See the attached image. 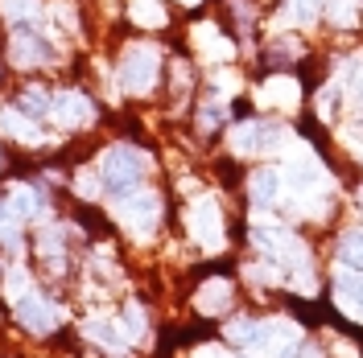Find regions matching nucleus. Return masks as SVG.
<instances>
[{"instance_id":"obj_13","label":"nucleus","mask_w":363,"mask_h":358,"mask_svg":"<svg viewBox=\"0 0 363 358\" xmlns=\"http://www.w3.org/2000/svg\"><path fill=\"white\" fill-rule=\"evenodd\" d=\"M342 264L355 268V272H363V235H355V239L342 243Z\"/></svg>"},{"instance_id":"obj_8","label":"nucleus","mask_w":363,"mask_h":358,"mask_svg":"<svg viewBox=\"0 0 363 358\" xmlns=\"http://www.w3.org/2000/svg\"><path fill=\"white\" fill-rule=\"evenodd\" d=\"M54 115H58L62 124H87L91 108H87L83 95H58V99H54Z\"/></svg>"},{"instance_id":"obj_16","label":"nucleus","mask_w":363,"mask_h":358,"mask_svg":"<svg viewBox=\"0 0 363 358\" xmlns=\"http://www.w3.org/2000/svg\"><path fill=\"white\" fill-rule=\"evenodd\" d=\"M314 13H318L314 0H294V4H289V17H294V21H310Z\"/></svg>"},{"instance_id":"obj_5","label":"nucleus","mask_w":363,"mask_h":358,"mask_svg":"<svg viewBox=\"0 0 363 358\" xmlns=\"http://www.w3.org/2000/svg\"><path fill=\"white\" fill-rule=\"evenodd\" d=\"M13 62L17 67H38V62H54V50L42 33H17L13 37Z\"/></svg>"},{"instance_id":"obj_9","label":"nucleus","mask_w":363,"mask_h":358,"mask_svg":"<svg viewBox=\"0 0 363 358\" xmlns=\"http://www.w3.org/2000/svg\"><path fill=\"white\" fill-rule=\"evenodd\" d=\"M339 305L347 313L363 317V276H342L339 280Z\"/></svg>"},{"instance_id":"obj_6","label":"nucleus","mask_w":363,"mask_h":358,"mask_svg":"<svg viewBox=\"0 0 363 358\" xmlns=\"http://www.w3.org/2000/svg\"><path fill=\"white\" fill-rule=\"evenodd\" d=\"M277 144H281V128H272V124H244L235 132V149L240 153H269Z\"/></svg>"},{"instance_id":"obj_14","label":"nucleus","mask_w":363,"mask_h":358,"mask_svg":"<svg viewBox=\"0 0 363 358\" xmlns=\"http://www.w3.org/2000/svg\"><path fill=\"white\" fill-rule=\"evenodd\" d=\"M17 210H13V202H4L0 206V239H17Z\"/></svg>"},{"instance_id":"obj_12","label":"nucleus","mask_w":363,"mask_h":358,"mask_svg":"<svg viewBox=\"0 0 363 358\" xmlns=\"http://www.w3.org/2000/svg\"><path fill=\"white\" fill-rule=\"evenodd\" d=\"M17 112H29V115H54V99L42 95V91H25V103Z\"/></svg>"},{"instance_id":"obj_2","label":"nucleus","mask_w":363,"mask_h":358,"mask_svg":"<svg viewBox=\"0 0 363 358\" xmlns=\"http://www.w3.org/2000/svg\"><path fill=\"white\" fill-rule=\"evenodd\" d=\"M120 79H124L128 91H149L153 87V79H157V54H153V45H136V50H128V58H124V67H120Z\"/></svg>"},{"instance_id":"obj_18","label":"nucleus","mask_w":363,"mask_h":358,"mask_svg":"<svg viewBox=\"0 0 363 358\" xmlns=\"http://www.w3.org/2000/svg\"><path fill=\"white\" fill-rule=\"evenodd\" d=\"M182 4H199V0H182Z\"/></svg>"},{"instance_id":"obj_1","label":"nucleus","mask_w":363,"mask_h":358,"mask_svg":"<svg viewBox=\"0 0 363 358\" xmlns=\"http://www.w3.org/2000/svg\"><path fill=\"white\" fill-rule=\"evenodd\" d=\"M99 173H104V185H108V194H128L136 181L145 178V157L136 153V149H112L104 165H99Z\"/></svg>"},{"instance_id":"obj_15","label":"nucleus","mask_w":363,"mask_h":358,"mask_svg":"<svg viewBox=\"0 0 363 358\" xmlns=\"http://www.w3.org/2000/svg\"><path fill=\"white\" fill-rule=\"evenodd\" d=\"M252 190H256V202H272L277 198V178H272V173H260Z\"/></svg>"},{"instance_id":"obj_4","label":"nucleus","mask_w":363,"mask_h":358,"mask_svg":"<svg viewBox=\"0 0 363 358\" xmlns=\"http://www.w3.org/2000/svg\"><path fill=\"white\" fill-rule=\"evenodd\" d=\"M190 231L199 235V243H206L215 251V247L223 243V235H219V206L206 202V198L194 202V206H190Z\"/></svg>"},{"instance_id":"obj_7","label":"nucleus","mask_w":363,"mask_h":358,"mask_svg":"<svg viewBox=\"0 0 363 358\" xmlns=\"http://www.w3.org/2000/svg\"><path fill=\"white\" fill-rule=\"evenodd\" d=\"M124 219H128V226H133L136 235H149V231L157 226V198L140 194V198L124 202Z\"/></svg>"},{"instance_id":"obj_17","label":"nucleus","mask_w":363,"mask_h":358,"mask_svg":"<svg viewBox=\"0 0 363 358\" xmlns=\"http://www.w3.org/2000/svg\"><path fill=\"white\" fill-rule=\"evenodd\" d=\"M203 358H223V354H215V350H206V354Z\"/></svg>"},{"instance_id":"obj_10","label":"nucleus","mask_w":363,"mask_h":358,"mask_svg":"<svg viewBox=\"0 0 363 358\" xmlns=\"http://www.w3.org/2000/svg\"><path fill=\"white\" fill-rule=\"evenodd\" d=\"M227 292H231L227 280H211V284L199 292V305H203L206 313H219V309H227Z\"/></svg>"},{"instance_id":"obj_11","label":"nucleus","mask_w":363,"mask_h":358,"mask_svg":"<svg viewBox=\"0 0 363 358\" xmlns=\"http://www.w3.org/2000/svg\"><path fill=\"white\" fill-rule=\"evenodd\" d=\"M87 337L104 342V346H112V350H124V337L116 334V321H91V325H87Z\"/></svg>"},{"instance_id":"obj_3","label":"nucleus","mask_w":363,"mask_h":358,"mask_svg":"<svg viewBox=\"0 0 363 358\" xmlns=\"http://www.w3.org/2000/svg\"><path fill=\"white\" fill-rule=\"evenodd\" d=\"M17 321L29 325V330H38V334H50L58 325V309L45 296H38V292H25L21 301H17Z\"/></svg>"}]
</instances>
